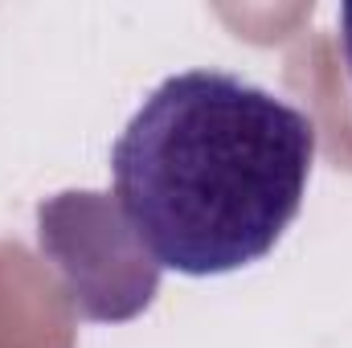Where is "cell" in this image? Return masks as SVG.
<instances>
[{
    "instance_id": "obj_1",
    "label": "cell",
    "mask_w": 352,
    "mask_h": 348,
    "mask_svg": "<svg viewBox=\"0 0 352 348\" xmlns=\"http://www.w3.org/2000/svg\"><path fill=\"white\" fill-rule=\"evenodd\" d=\"M316 123L226 70H184L123 127L111 173L119 217L156 266L226 274L266 259L295 221Z\"/></svg>"
},
{
    "instance_id": "obj_2",
    "label": "cell",
    "mask_w": 352,
    "mask_h": 348,
    "mask_svg": "<svg viewBox=\"0 0 352 348\" xmlns=\"http://www.w3.org/2000/svg\"><path fill=\"white\" fill-rule=\"evenodd\" d=\"M340 45H344L349 74H352V4H344V8H340Z\"/></svg>"
}]
</instances>
